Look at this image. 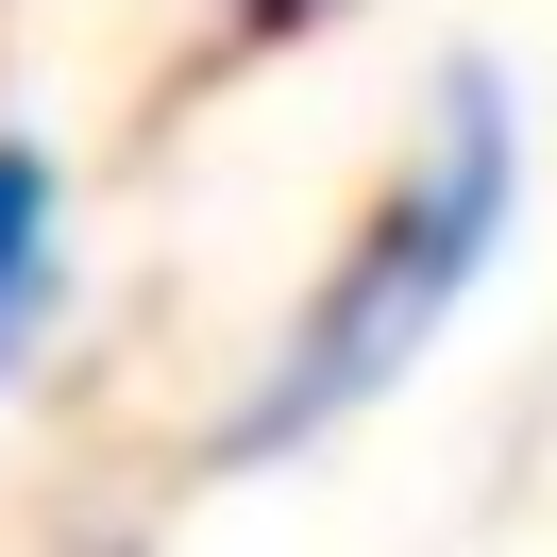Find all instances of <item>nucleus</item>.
I'll return each mask as SVG.
<instances>
[{
  "label": "nucleus",
  "instance_id": "3",
  "mask_svg": "<svg viewBox=\"0 0 557 557\" xmlns=\"http://www.w3.org/2000/svg\"><path fill=\"white\" fill-rule=\"evenodd\" d=\"M305 17H338V0H237V35H305Z\"/></svg>",
  "mask_w": 557,
  "mask_h": 557
},
{
  "label": "nucleus",
  "instance_id": "2",
  "mask_svg": "<svg viewBox=\"0 0 557 557\" xmlns=\"http://www.w3.org/2000/svg\"><path fill=\"white\" fill-rule=\"evenodd\" d=\"M51 321H69V170L0 136V372H35Z\"/></svg>",
  "mask_w": 557,
  "mask_h": 557
},
{
  "label": "nucleus",
  "instance_id": "1",
  "mask_svg": "<svg viewBox=\"0 0 557 557\" xmlns=\"http://www.w3.org/2000/svg\"><path fill=\"white\" fill-rule=\"evenodd\" d=\"M507 220H523V119H507V85H490V69H456L440 119H422V152L388 170V203L338 237V271L305 287L287 355L253 372V406L220 422V473H271V456L338 440L355 406H388V388L440 355V321L490 287Z\"/></svg>",
  "mask_w": 557,
  "mask_h": 557
}]
</instances>
